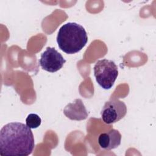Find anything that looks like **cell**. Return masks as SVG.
Here are the masks:
<instances>
[{
  "label": "cell",
  "mask_w": 156,
  "mask_h": 156,
  "mask_svg": "<svg viewBox=\"0 0 156 156\" xmlns=\"http://www.w3.org/2000/svg\"><path fill=\"white\" fill-rule=\"evenodd\" d=\"M64 115L71 120L81 121L85 119L88 115L86 107L80 99H76L68 104L63 109Z\"/></svg>",
  "instance_id": "obj_6"
},
{
  "label": "cell",
  "mask_w": 156,
  "mask_h": 156,
  "mask_svg": "<svg viewBox=\"0 0 156 156\" xmlns=\"http://www.w3.org/2000/svg\"><path fill=\"white\" fill-rule=\"evenodd\" d=\"M66 63L62 55L54 48L48 47L41 54L39 63L41 68L48 72L54 73L60 70Z\"/></svg>",
  "instance_id": "obj_5"
},
{
  "label": "cell",
  "mask_w": 156,
  "mask_h": 156,
  "mask_svg": "<svg viewBox=\"0 0 156 156\" xmlns=\"http://www.w3.org/2000/svg\"><path fill=\"white\" fill-rule=\"evenodd\" d=\"M35 147L33 133L26 124L12 122L0 130V155L27 156Z\"/></svg>",
  "instance_id": "obj_1"
},
{
  "label": "cell",
  "mask_w": 156,
  "mask_h": 156,
  "mask_svg": "<svg viewBox=\"0 0 156 156\" xmlns=\"http://www.w3.org/2000/svg\"><path fill=\"white\" fill-rule=\"evenodd\" d=\"M126 113L127 107L125 103L117 98H112L107 101L101 112L102 121L107 124L119 121Z\"/></svg>",
  "instance_id": "obj_4"
},
{
  "label": "cell",
  "mask_w": 156,
  "mask_h": 156,
  "mask_svg": "<svg viewBox=\"0 0 156 156\" xmlns=\"http://www.w3.org/2000/svg\"><path fill=\"white\" fill-rule=\"evenodd\" d=\"M121 141V135L120 132L114 129L101 133L98 137V143L100 147L105 150L116 148L120 145Z\"/></svg>",
  "instance_id": "obj_7"
},
{
  "label": "cell",
  "mask_w": 156,
  "mask_h": 156,
  "mask_svg": "<svg viewBox=\"0 0 156 156\" xmlns=\"http://www.w3.org/2000/svg\"><path fill=\"white\" fill-rule=\"evenodd\" d=\"M98 83L104 89H110L118 76V68L115 63L106 58L99 60L93 68Z\"/></svg>",
  "instance_id": "obj_3"
},
{
  "label": "cell",
  "mask_w": 156,
  "mask_h": 156,
  "mask_svg": "<svg viewBox=\"0 0 156 156\" xmlns=\"http://www.w3.org/2000/svg\"><path fill=\"white\" fill-rule=\"evenodd\" d=\"M88 41L85 28L76 23H67L59 29L57 42L59 48L68 54H73L81 51Z\"/></svg>",
  "instance_id": "obj_2"
},
{
  "label": "cell",
  "mask_w": 156,
  "mask_h": 156,
  "mask_svg": "<svg viewBox=\"0 0 156 156\" xmlns=\"http://www.w3.org/2000/svg\"><path fill=\"white\" fill-rule=\"evenodd\" d=\"M41 123V119L35 113H30L26 119V124L30 129L38 127Z\"/></svg>",
  "instance_id": "obj_8"
}]
</instances>
